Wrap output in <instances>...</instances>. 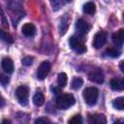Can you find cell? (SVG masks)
<instances>
[{"instance_id":"cell-1","label":"cell","mask_w":124,"mask_h":124,"mask_svg":"<svg viewBox=\"0 0 124 124\" xmlns=\"http://www.w3.org/2000/svg\"><path fill=\"white\" fill-rule=\"evenodd\" d=\"M75 102H76V100L72 94L65 93V94H62L57 97L55 104L59 109H67L70 107H72L75 104Z\"/></svg>"},{"instance_id":"cell-31","label":"cell","mask_w":124,"mask_h":124,"mask_svg":"<svg viewBox=\"0 0 124 124\" xmlns=\"http://www.w3.org/2000/svg\"><path fill=\"white\" fill-rule=\"evenodd\" d=\"M123 63H124L123 61H121V62H120V70H121L122 72H124V67H123Z\"/></svg>"},{"instance_id":"cell-24","label":"cell","mask_w":124,"mask_h":124,"mask_svg":"<svg viewBox=\"0 0 124 124\" xmlns=\"http://www.w3.org/2000/svg\"><path fill=\"white\" fill-rule=\"evenodd\" d=\"M33 60H34V58L32 56H25L21 59V63L24 66H30L33 63Z\"/></svg>"},{"instance_id":"cell-5","label":"cell","mask_w":124,"mask_h":124,"mask_svg":"<svg viewBox=\"0 0 124 124\" xmlns=\"http://www.w3.org/2000/svg\"><path fill=\"white\" fill-rule=\"evenodd\" d=\"M50 71V63L48 61H43L37 70V78L40 80H43L46 78Z\"/></svg>"},{"instance_id":"cell-22","label":"cell","mask_w":124,"mask_h":124,"mask_svg":"<svg viewBox=\"0 0 124 124\" xmlns=\"http://www.w3.org/2000/svg\"><path fill=\"white\" fill-rule=\"evenodd\" d=\"M69 124H82V117L79 114H76L70 118Z\"/></svg>"},{"instance_id":"cell-3","label":"cell","mask_w":124,"mask_h":124,"mask_svg":"<svg viewBox=\"0 0 124 124\" xmlns=\"http://www.w3.org/2000/svg\"><path fill=\"white\" fill-rule=\"evenodd\" d=\"M16 96L18 103L21 106H26L28 104L29 98V88L25 85H20L16 90Z\"/></svg>"},{"instance_id":"cell-23","label":"cell","mask_w":124,"mask_h":124,"mask_svg":"<svg viewBox=\"0 0 124 124\" xmlns=\"http://www.w3.org/2000/svg\"><path fill=\"white\" fill-rule=\"evenodd\" d=\"M34 124H51V122H50V120H49L47 117L44 116V117H39V118H37V119L35 120V123H34Z\"/></svg>"},{"instance_id":"cell-4","label":"cell","mask_w":124,"mask_h":124,"mask_svg":"<svg viewBox=\"0 0 124 124\" xmlns=\"http://www.w3.org/2000/svg\"><path fill=\"white\" fill-rule=\"evenodd\" d=\"M69 45L70 46L77 52V53H84L86 51V46L83 44L82 40L77 36H72L69 40Z\"/></svg>"},{"instance_id":"cell-27","label":"cell","mask_w":124,"mask_h":124,"mask_svg":"<svg viewBox=\"0 0 124 124\" xmlns=\"http://www.w3.org/2000/svg\"><path fill=\"white\" fill-rule=\"evenodd\" d=\"M5 106V99L3 98V96L0 94V108H3Z\"/></svg>"},{"instance_id":"cell-17","label":"cell","mask_w":124,"mask_h":124,"mask_svg":"<svg viewBox=\"0 0 124 124\" xmlns=\"http://www.w3.org/2000/svg\"><path fill=\"white\" fill-rule=\"evenodd\" d=\"M82 85H83V79H82L81 78H79V77L74 78L73 80H72V82H71V86H72V88L75 89V90L79 89Z\"/></svg>"},{"instance_id":"cell-14","label":"cell","mask_w":124,"mask_h":124,"mask_svg":"<svg viewBox=\"0 0 124 124\" xmlns=\"http://www.w3.org/2000/svg\"><path fill=\"white\" fill-rule=\"evenodd\" d=\"M69 22H70V18H69V16L67 15H65L62 17V19L60 21V24H59V34L61 36L64 35L67 32L68 27H69Z\"/></svg>"},{"instance_id":"cell-26","label":"cell","mask_w":124,"mask_h":124,"mask_svg":"<svg viewBox=\"0 0 124 124\" xmlns=\"http://www.w3.org/2000/svg\"><path fill=\"white\" fill-rule=\"evenodd\" d=\"M51 5H52V7H53V11H57V10H59V8H60V6H61V2H59V1H54V2H51Z\"/></svg>"},{"instance_id":"cell-20","label":"cell","mask_w":124,"mask_h":124,"mask_svg":"<svg viewBox=\"0 0 124 124\" xmlns=\"http://www.w3.org/2000/svg\"><path fill=\"white\" fill-rule=\"evenodd\" d=\"M112 107L118 110H122L124 108V98L118 97L112 102Z\"/></svg>"},{"instance_id":"cell-11","label":"cell","mask_w":124,"mask_h":124,"mask_svg":"<svg viewBox=\"0 0 124 124\" xmlns=\"http://www.w3.org/2000/svg\"><path fill=\"white\" fill-rule=\"evenodd\" d=\"M110 88L114 91H122L124 89V81L121 78H111L110 79Z\"/></svg>"},{"instance_id":"cell-15","label":"cell","mask_w":124,"mask_h":124,"mask_svg":"<svg viewBox=\"0 0 124 124\" xmlns=\"http://www.w3.org/2000/svg\"><path fill=\"white\" fill-rule=\"evenodd\" d=\"M33 103H34V105H36L38 107L44 105V103H45V96H44V94L41 91H37L34 94V96H33Z\"/></svg>"},{"instance_id":"cell-6","label":"cell","mask_w":124,"mask_h":124,"mask_svg":"<svg viewBox=\"0 0 124 124\" xmlns=\"http://www.w3.org/2000/svg\"><path fill=\"white\" fill-rule=\"evenodd\" d=\"M107 42V33L104 31H99L95 34L93 39V46L95 48H101Z\"/></svg>"},{"instance_id":"cell-30","label":"cell","mask_w":124,"mask_h":124,"mask_svg":"<svg viewBox=\"0 0 124 124\" xmlns=\"http://www.w3.org/2000/svg\"><path fill=\"white\" fill-rule=\"evenodd\" d=\"M113 124H124V123H123V121H122L121 119H119V120H116Z\"/></svg>"},{"instance_id":"cell-13","label":"cell","mask_w":124,"mask_h":124,"mask_svg":"<svg viewBox=\"0 0 124 124\" xmlns=\"http://www.w3.org/2000/svg\"><path fill=\"white\" fill-rule=\"evenodd\" d=\"M89 124H107V118L102 113H96L90 116Z\"/></svg>"},{"instance_id":"cell-21","label":"cell","mask_w":124,"mask_h":124,"mask_svg":"<svg viewBox=\"0 0 124 124\" xmlns=\"http://www.w3.org/2000/svg\"><path fill=\"white\" fill-rule=\"evenodd\" d=\"M0 40L6 42V43H8V44H12V43L14 42L13 37H12L8 32L4 31V30H2V29H0Z\"/></svg>"},{"instance_id":"cell-7","label":"cell","mask_w":124,"mask_h":124,"mask_svg":"<svg viewBox=\"0 0 124 124\" xmlns=\"http://www.w3.org/2000/svg\"><path fill=\"white\" fill-rule=\"evenodd\" d=\"M88 78L89 80L95 82V83H103L104 82V75H103V72L100 70V69H94L92 70L89 74H88Z\"/></svg>"},{"instance_id":"cell-25","label":"cell","mask_w":124,"mask_h":124,"mask_svg":"<svg viewBox=\"0 0 124 124\" xmlns=\"http://www.w3.org/2000/svg\"><path fill=\"white\" fill-rule=\"evenodd\" d=\"M9 78H8V76H6V75H3V74H0V83L2 84V85H7L8 83H9Z\"/></svg>"},{"instance_id":"cell-9","label":"cell","mask_w":124,"mask_h":124,"mask_svg":"<svg viewBox=\"0 0 124 124\" xmlns=\"http://www.w3.org/2000/svg\"><path fill=\"white\" fill-rule=\"evenodd\" d=\"M1 66H2V69L4 70L5 73H8V74H12L14 72V62L11 58L9 57H5L2 59L1 61Z\"/></svg>"},{"instance_id":"cell-2","label":"cell","mask_w":124,"mask_h":124,"mask_svg":"<svg viewBox=\"0 0 124 124\" xmlns=\"http://www.w3.org/2000/svg\"><path fill=\"white\" fill-rule=\"evenodd\" d=\"M83 99L88 106H94L97 103L99 90L96 87H87L83 90Z\"/></svg>"},{"instance_id":"cell-12","label":"cell","mask_w":124,"mask_h":124,"mask_svg":"<svg viewBox=\"0 0 124 124\" xmlns=\"http://www.w3.org/2000/svg\"><path fill=\"white\" fill-rule=\"evenodd\" d=\"M123 41H124V30L123 29H119L118 31L112 34V42L116 46H121L123 45Z\"/></svg>"},{"instance_id":"cell-28","label":"cell","mask_w":124,"mask_h":124,"mask_svg":"<svg viewBox=\"0 0 124 124\" xmlns=\"http://www.w3.org/2000/svg\"><path fill=\"white\" fill-rule=\"evenodd\" d=\"M1 124H12V122L9 120V119H3Z\"/></svg>"},{"instance_id":"cell-19","label":"cell","mask_w":124,"mask_h":124,"mask_svg":"<svg viewBox=\"0 0 124 124\" xmlns=\"http://www.w3.org/2000/svg\"><path fill=\"white\" fill-rule=\"evenodd\" d=\"M106 53L110 56V57H113V58H116L120 55V50L116 47V46H110V47H108L107 50H106Z\"/></svg>"},{"instance_id":"cell-16","label":"cell","mask_w":124,"mask_h":124,"mask_svg":"<svg viewBox=\"0 0 124 124\" xmlns=\"http://www.w3.org/2000/svg\"><path fill=\"white\" fill-rule=\"evenodd\" d=\"M96 11V5L94 2H87L83 6V12L87 15H93Z\"/></svg>"},{"instance_id":"cell-18","label":"cell","mask_w":124,"mask_h":124,"mask_svg":"<svg viewBox=\"0 0 124 124\" xmlns=\"http://www.w3.org/2000/svg\"><path fill=\"white\" fill-rule=\"evenodd\" d=\"M67 81H68V77L65 73H60L58 74L57 77V82L59 87H65L67 85Z\"/></svg>"},{"instance_id":"cell-8","label":"cell","mask_w":124,"mask_h":124,"mask_svg":"<svg viewBox=\"0 0 124 124\" xmlns=\"http://www.w3.org/2000/svg\"><path fill=\"white\" fill-rule=\"evenodd\" d=\"M90 28H91L90 24H89L86 20H84V19H82V18L78 19L77 22H76V29H77V31H78L80 35H85V34H87V33L89 32Z\"/></svg>"},{"instance_id":"cell-29","label":"cell","mask_w":124,"mask_h":124,"mask_svg":"<svg viewBox=\"0 0 124 124\" xmlns=\"http://www.w3.org/2000/svg\"><path fill=\"white\" fill-rule=\"evenodd\" d=\"M51 89H52V91H53L55 94H57V93L59 92V88H56V87H55V88H53V87H52Z\"/></svg>"},{"instance_id":"cell-10","label":"cell","mask_w":124,"mask_h":124,"mask_svg":"<svg viewBox=\"0 0 124 124\" xmlns=\"http://www.w3.org/2000/svg\"><path fill=\"white\" fill-rule=\"evenodd\" d=\"M21 32L26 37H32L36 33V27H35V25L33 23L27 22V23L23 24V26L21 28Z\"/></svg>"}]
</instances>
